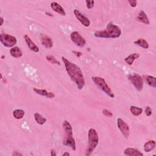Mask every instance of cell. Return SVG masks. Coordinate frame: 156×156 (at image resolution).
Instances as JSON below:
<instances>
[{"label":"cell","mask_w":156,"mask_h":156,"mask_svg":"<svg viewBox=\"0 0 156 156\" xmlns=\"http://www.w3.org/2000/svg\"><path fill=\"white\" fill-rule=\"evenodd\" d=\"M62 61L65 65L66 71L70 78L73 81L79 90H82L85 85V79L82 72L79 67L72 63L65 57H62Z\"/></svg>","instance_id":"1"},{"label":"cell","mask_w":156,"mask_h":156,"mask_svg":"<svg viewBox=\"0 0 156 156\" xmlns=\"http://www.w3.org/2000/svg\"><path fill=\"white\" fill-rule=\"evenodd\" d=\"M95 36L98 38L115 39L118 38L121 35V30L112 21L109 22L104 30H99L95 33Z\"/></svg>","instance_id":"2"},{"label":"cell","mask_w":156,"mask_h":156,"mask_svg":"<svg viewBox=\"0 0 156 156\" xmlns=\"http://www.w3.org/2000/svg\"><path fill=\"white\" fill-rule=\"evenodd\" d=\"M62 126H63V129L65 134L63 142L64 145L71 147L74 151H76V142L73 137V128L71 124L68 121L65 120L64 121Z\"/></svg>","instance_id":"3"},{"label":"cell","mask_w":156,"mask_h":156,"mask_svg":"<svg viewBox=\"0 0 156 156\" xmlns=\"http://www.w3.org/2000/svg\"><path fill=\"white\" fill-rule=\"evenodd\" d=\"M88 145L86 150V155H90L96 147L97 146L99 142V137L97 131L95 129L91 128L88 131Z\"/></svg>","instance_id":"4"},{"label":"cell","mask_w":156,"mask_h":156,"mask_svg":"<svg viewBox=\"0 0 156 156\" xmlns=\"http://www.w3.org/2000/svg\"><path fill=\"white\" fill-rule=\"evenodd\" d=\"M93 82L95 83V84L101 90H103L106 94L109 95L110 97L114 98L115 95L113 93H112V91L107 83L106 82L105 79H103V78L99 77V76H94L91 78Z\"/></svg>","instance_id":"5"},{"label":"cell","mask_w":156,"mask_h":156,"mask_svg":"<svg viewBox=\"0 0 156 156\" xmlns=\"http://www.w3.org/2000/svg\"><path fill=\"white\" fill-rule=\"evenodd\" d=\"M0 41L4 46L8 48H13L17 43L16 37L8 34L0 35Z\"/></svg>","instance_id":"6"},{"label":"cell","mask_w":156,"mask_h":156,"mask_svg":"<svg viewBox=\"0 0 156 156\" xmlns=\"http://www.w3.org/2000/svg\"><path fill=\"white\" fill-rule=\"evenodd\" d=\"M128 79L138 91H140L142 90L143 87V80L139 75L136 73L129 75L128 76Z\"/></svg>","instance_id":"7"},{"label":"cell","mask_w":156,"mask_h":156,"mask_svg":"<svg viewBox=\"0 0 156 156\" xmlns=\"http://www.w3.org/2000/svg\"><path fill=\"white\" fill-rule=\"evenodd\" d=\"M117 126L124 137L128 139L130 134V129L128 124L123 119L119 118L117 119Z\"/></svg>","instance_id":"8"},{"label":"cell","mask_w":156,"mask_h":156,"mask_svg":"<svg viewBox=\"0 0 156 156\" xmlns=\"http://www.w3.org/2000/svg\"><path fill=\"white\" fill-rule=\"evenodd\" d=\"M72 41L78 46L83 47L86 44V41L78 31H73L70 35Z\"/></svg>","instance_id":"9"},{"label":"cell","mask_w":156,"mask_h":156,"mask_svg":"<svg viewBox=\"0 0 156 156\" xmlns=\"http://www.w3.org/2000/svg\"><path fill=\"white\" fill-rule=\"evenodd\" d=\"M74 14L76 18L82 24H83L85 27H88L90 25V21L89 19L82 15L78 10L75 9L74 10Z\"/></svg>","instance_id":"10"},{"label":"cell","mask_w":156,"mask_h":156,"mask_svg":"<svg viewBox=\"0 0 156 156\" xmlns=\"http://www.w3.org/2000/svg\"><path fill=\"white\" fill-rule=\"evenodd\" d=\"M24 39L27 45V46L31 51L35 53H38L39 51V48H38V46L33 42V40H31V39L27 35H24Z\"/></svg>","instance_id":"11"},{"label":"cell","mask_w":156,"mask_h":156,"mask_svg":"<svg viewBox=\"0 0 156 156\" xmlns=\"http://www.w3.org/2000/svg\"><path fill=\"white\" fill-rule=\"evenodd\" d=\"M124 154L128 156H143V154L140 152L138 149L128 148L124 151Z\"/></svg>","instance_id":"12"},{"label":"cell","mask_w":156,"mask_h":156,"mask_svg":"<svg viewBox=\"0 0 156 156\" xmlns=\"http://www.w3.org/2000/svg\"><path fill=\"white\" fill-rule=\"evenodd\" d=\"M51 9L55 11L56 13L59 14L62 16H65L66 13L64 9V8L62 7L61 5L58 4L56 2H52L51 3Z\"/></svg>","instance_id":"13"},{"label":"cell","mask_w":156,"mask_h":156,"mask_svg":"<svg viewBox=\"0 0 156 156\" xmlns=\"http://www.w3.org/2000/svg\"><path fill=\"white\" fill-rule=\"evenodd\" d=\"M33 90L37 93V94L43 97H46L48 98H53L55 97V95L53 92H48L46 90H41L34 88Z\"/></svg>","instance_id":"14"},{"label":"cell","mask_w":156,"mask_h":156,"mask_svg":"<svg viewBox=\"0 0 156 156\" xmlns=\"http://www.w3.org/2000/svg\"><path fill=\"white\" fill-rule=\"evenodd\" d=\"M137 20L139 22H142L146 25H149L150 24L149 18L143 11H140L139 12L138 16L137 17Z\"/></svg>","instance_id":"15"},{"label":"cell","mask_w":156,"mask_h":156,"mask_svg":"<svg viewBox=\"0 0 156 156\" xmlns=\"http://www.w3.org/2000/svg\"><path fill=\"white\" fill-rule=\"evenodd\" d=\"M42 45L44 46L46 48H51L53 46V42L52 39L47 36H43L42 37Z\"/></svg>","instance_id":"16"},{"label":"cell","mask_w":156,"mask_h":156,"mask_svg":"<svg viewBox=\"0 0 156 156\" xmlns=\"http://www.w3.org/2000/svg\"><path fill=\"white\" fill-rule=\"evenodd\" d=\"M11 55L14 58H20L23 56V52L18 46H14L10 49Z\"/></svg>","instance_id":"17"},{"label":"cell","mask_w":156,"mask_h":156,"mask_svg":"<svg viewBox=\"0 0 156 156\" xmlns=\"http://www.w3.org/2000/svg\"><path fill=\"white\" fill-rule=\"evenodd\" d=\"M139 57L140 54L138 53H132L130 54L128 57L124 59V61H125L129 65H131L133 64L134 62Z\"/></svg>","instance_id":"18"},{"label":"cell","mask_w":156,"mask_h":156,"mask_svg":"<svg viewBox=\"0 0 156 156\" xmlns=\"http://www.w3.org/2000/svg\"><path fill=\"white\" fill-rule=\"evenodd\" d=\"M155 148V142L154 140H149L145 143L144 151L146 152H149Z\"/></svg>","instance_id":"19"},{"label":"cell","mask_w":156,"mask_h":156,"mask_svg":"<svg viewBox=\"0 0 156 156\" xmlns=\"http://www.w3.org/2000/svg\"><path fill=\"white\" fill-rule=\"evenodd\" d=\"M145 81L151 87L153 88L156 87V79L155 77L152 76H145Z\"/></svg>","instance_id":"20"},{"label":"cell","mask_w":156,"mask_h":156,"mask_svg":"<svg viewBox=\"0 0 156 156\" xmlns=\"http://www.w3.org/2000/svg\"><path fill=\"white\" fill-rule=\"evenodd\" d=\"M34 118L36 119V121L37 122V124H40V125H42V124H45L46 121V119L45 118H44L41 114H40L39 113L36 112L34 114Z\"/></svg>","instance_id":"21"},{"label":"cell","mask_w":156,"mask_h":156,"mask_svg":"<svg viewBox=\"0 0 156 156\" xmlns=\"http://www.w3.org/2000/svg\"><path fill=\"white\" fill-rule=\"evenodd\" d=\"M134 44L138 45L139 46H141L142 48H145V49H148L149 48L148 42L143 39H139L138 40L135 41Z\"/></svg>","instance_id":"22"},{"label":"cell","mask_w":156,"mask_h":156,"mask_svg":"<svg viewBox=\"0 0 156 156\" xmlns=\"http://www.w3.org/2000/svg\"><path fill=\"white\" fill-rule=\"evenodd\" d=\"M130 111L132 113V114L135 116H139L141 115L143 112V109L142 108H140L138 107H136L134 106H131L130 107Z\"/></svg>","instance_id":"23"},{"label":"cell","mask_w":156,"mask_h":156,"mask_svg":"<svg viewBox=\"0 0 156 156\" xmlns=\"http://www.w3.org/2000/svg\"><path fill=\"white\" fill-rule=\"evenodd\" d=\"M24 111L21 109H16L13 112V116L17 119H22L24 115Z\"/></svg>","instance_id":"24"},{"label":"cell","mask_w":156,"mask_h":156,"mask_svg":"<svg viewBox=\"0 0 156 156\" xmlns=\"http://www.w3.org/2000/svg\"><path fill=\"white\" fill-rule=\"evenodd\" d=\"M46 59L47 61L50 62L52 64H56L57 65H60V63L59 60H57L54 56L51 55H47L46 56Z\"/></svg>","instance_id":"25"},{"label":"cell","mask_w":156,"mask_h":156,"mask_svg":"<svg viewBox=\"0 0 156 156\" xmlns=\"http://www.w3.org/2000/svg\"><path fill=\"white\" fill-rule=\"evenodd\" d=\"M85 3H86L87 8L88 9H92V8H93V6H94L95 2L93 1V0H91V1H86Z\"/></svg>","instance_id":"26"},{"label":"cell","mask_w":156,"mask_h":156,"mask_svg":"<svg viewBox=\"0 0 156 156\" xmlns=\"http://www.w3.org/2000/svg\"><path fill=\"white\" fill-rule=\"evenodd\" d=\"M103 113L104 114V115L107 117H112L113 116V113L107 109H104L103 110Z\"/></svg>","instance_id":"27"},{"label":"cell","mask_w":156,"mask_h":156,"mask_svg":"<svg viewBox=\"0 0 156 156\" xmlns=\"http://www.w3.org/2000/svg\"><path fill=\"white\" fill-rule=\"evenodd\" d=\"M145 113L148 116H150L152 114V109L150 107L147 106L145 109Z\"/></svg>","instance_id":"28"},{"label":"cell","mask_w":156,"mask_h":156,"mask_svg":"<svg viewBox=\"0 0 156 156\" xmlns=\"http://www.w3.org/2000/svg\"><path fill=\"white\" fill-rule=\"evenodd\" d=\"M128 3L130 5V6L132 8H135L137 6V1H135V0H132V1L129 0Z\"/></svg>","instance_id":"29"},{"label":"cell","mask_w":156,"mask_h":156,"mask_svg":"<svg viewBox=\"0 0 156 156\" xmlns=\"http://www.w3.org/2000/svg\"><path fill=\"white\" fill-rule=\"evenodd\" d=\"M73 53L75 55H76V57H80L82 55V53L81 52H79V51H73Z\"/></svg>","instance_id":"30"},{"label":"cell","mask_w":156,"mask_h":156,"mask_svg":"<svg viewBox=\"0 0 156 156\" xmlns=\"http://www.w3.org/2000/svg\"><path fill=\"white\" fill-rule=\"evenodd\" d=\"M12 155H13V156H14V155H15V156H20V155L21 156L22 154H20V152H18V151H14V153L12 154Z\"/></svg>","instance_id":"31"},{"label":"cell","mask_w":156,"mask_h":156,"mask_svg":"<svg viewBox=\"0 0 156 156\" xmlns=\"http://www.w3.org/2000/svg\"><path fill=\"white\" fill-rule=\"evenodd\" d=\"M51 156H56V151L54 149H51Z\"/></svg>","instance_id":"32"},{"label":"cell","mask_w":156,"mask_h":156,"mask_svg":"<svg viewBox=\"0 0 156 156\" xmlns=\"http://www.w3.org/2000/svg\"><path fill=\"white\" fill-rule=\"evenodd\" d=\"M70 155V153H68V152H64V154H63V155Z\"/></svg>","instance_id":"33"},{"label":"cell","mask_w":156,"mask_h":156,"mask_svg":"<svg viewBox=\"0 0 156 156\" xmlns=\"http://www.w3.org/2000/svg\"><path fill=\"white\" fill-rule=\"evenodd\" d=\"M1 20H2V23H1V26H2L3 24L4 23V19L3 17H1Z\"/></svg>","instance_id":"34"}]
</instances>
